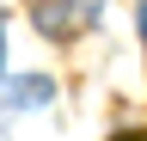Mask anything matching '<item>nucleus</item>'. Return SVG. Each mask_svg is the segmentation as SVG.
Listing matches in <instances>:
<instances>
[{
  "label": "nucleus",
  "mask_w": 147,
  "mask_h": 141,
  "mask_svg": "<svg viewBox=\"0 0 147 141\" xmlns=\"http://www.w3.org/2000/svg\"><path fill=\"white\" fill-rule=\"evenodd\" d=\"M49 92H55V86H49V80H18V86H12V92H6V104H0V111H18V104H43Z\"/></svg>",
  "instance_id": "f257e3e1"
},
{
  "label": "nucleus",
  "mask_w": 147,
  "mask_h": 141,
  "mask_svg": "<svg viewBox=\"0 0 147 141\" xmlns=\"http://www.w3.org/2000/svg\"><path fill=\"white\" fill-rule=\"evenodd\" d=\"M0 61H6V37H0Z\"/></svg>",
  "instance_id": "f03ea898"
}]
</instances>
